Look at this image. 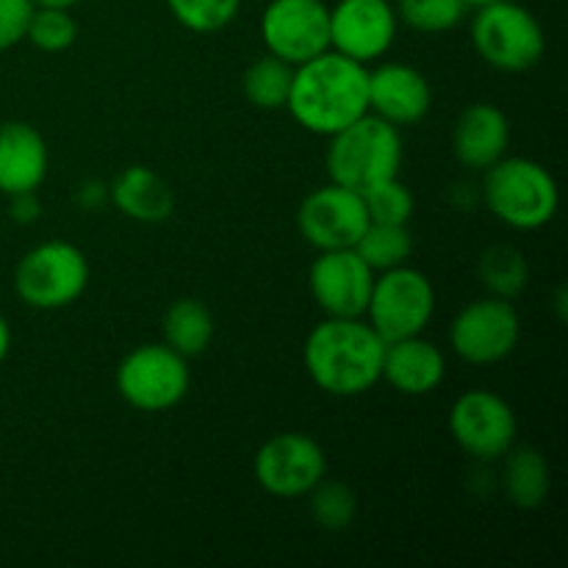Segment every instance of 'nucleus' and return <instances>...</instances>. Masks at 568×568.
<instances>
[{
    "instance_id": "423d86ee",
    "label": "nucleus",
    "mask_w": 568,
    "mask_h": 568,
    "mask_svg": "<svg viewBox=\"0 0 568 568\" xmlns=\"http://www.w3.org/2000/svg\"><path fill=\"white\" fill-rule=\"evenodd\" d=\"M89 261L81 247L64 239L28 250L14 266V292L28 308L61 311L83 297L89 286Z\"/></svg>"
},
{
    "instance_id": "b1692460",
    "label": "nucleus",
    "mask_w": 568,
    "mask_h": 568,
    "mask_svg": "<svg viewBox=\"0 0 568 568\" xmlns=\"http://www.w3.org/2000/svg\"><path fill=\"white\" fill-rule=\"evenodd\" d=\"M477 275H480L488 294L514 300L525 292L530 270H527L525 253L516 250L514 244H494V247H488L486 253L480 255Z\"/></svg>"
},
{
    "instance_id": "7c9ffc66",
    "label": "nucleus",
    "mask_w": 568,
    "mask_h": 568,
    "mask_svg": "<svg viewBox=\"0 0 568 568\" xmlns=\"http://www.w3.org/2000/svg\"><path fill=\"white\" fill-rule=\"evenodd\" d=\"M33 0H0V53L26 39Z\"/></svg>"
},
{
    "instance_id": "6ab92c4d",
    "label": "nucleus",
    "mask_w": 568,
    "mask_h": 568,
    "mask_svg": "<svg viewBox=\"0 0 568 568\" xmlns=\"http://www.w3.org/2000/svg\"><path fill=\"white\" fill-rule=\"evenodd\" d=\"M48 142L31 122L11 120L0 125V192H37L48 178Z\"/></svg>"
},
{
    "instance_id": "a878e982",
    "label": "nucleus",
    "mask_w": 568,
    "mask_h": 568,
    "mask_svg": "<svg viewBox=\"0 0 568 568\" xmlns=\"http://www.w3.org/2000/svg\"><path fill=\"white\" fill-rule=\"evenodd\" d=\"M397 20L419 33H447L464 22V0H397Z\"/></svg>"
},
{
    "instance_id": "aec40b11",
    "label": "nucleus",
    "mask_w": 568,
    "mask_h": 568,
    "mask_svg": "<svg viewBox=\"0 0 568 568\" xmlns=\"http://www.w3.org/2000/svg\"><path fill=\"white\" fill-rule=\"evenodd\" d=\"M109 200L122 216L144 225L170 220L175 211L172 186L155 170L144 164H133L122 170L109 186Z\"/></svg>"
},
{
    "instance_id": "f704fd0d",
    "label": "nucleus",
    "mask_w": 568,
    "mask_h": 568,
    "mask_svg": "<svg viewBox=\"0 0 568 568\" xmlns=\"http://www.w3.org/2000/svg\"><path fill=\"white\" fill-rule=\"evenodd\" d=\"M81 0H33V6H55V9H72Z\"/></svg>"
},
{
    "instance_id": "9b49d317",
    "label": "nucleus",
    "mask_w": 568,
    "mask_h": 568,
    "mask_svg": "<svg viewBox=\"0 0 568 568\" xmlns=\"http://www.w3.org/2000/svg\"><path fill=\"white\" fill-rule=\"evenodd\" d=\"M253 475L270 497L303 499L327 477V455L314 436L277 433L255 453Z\"/></svg>"
},
{
    "instance_id": "cd10ccee",
    "label": "nucleus",
    "mask_w": 568,
    "mask_h": 568,
    "mask_svg": "<svg viewBox=\"0 0 568 568\" xmlns=\"http://www.w3.org/2000/svg\"><path fill=\"white\" fill-rule=\"evenodd\" d=\"M308 499L311 516L327 532L347 530L358 514V499H355L353 488L338 480H327V477L308 494Z\"/></svg>"
},
{
    "instance_id": "a211bd4d",
    "label": "nucleus",
    "mask_w": 568,
    "mask_h": 568,
    "mask_svg": "<svg viewBox=\"0 0 568 568\" xmlns=\"http://www.w3.org/2000/svg\"><path fill=\"white\" fill-rule=\"evenodd\" d=\"M444 377H447V358L422 333L386 344L381 381H386L403 397H427L442 386Z\"/></svg>"
},
{
    "instance_id": "5701e85b",
    "label": "nucleus",
    "mask_w": 568,
    "mask_h": 568,
    "mask_svg": "<svg viewBox=\"0 0 568 568\" xmlns=\"http://www.w3.org/2000/svg\"><path fill=\"white\" fill-rule=\"evenodd\" d=\"M294 67L277 55L264 53L261 59L250 61L242 75V92L250 105L261 111L286 109L288 92H292Z\"/></svg>"
},
{
    "instance_id": "bb28decb",
    "label": "nucleus",
    "mask_w": 568,
    "mask_h": 568,
    "mask_svg": "<svg viewBox=\"0 0 568 568\" xmlns=\"http://www.w3.org/2000/svg\"><path fill=\"white\" fill-rule=\"evenodd\" d=\"M26 39L42 53H64L75 44L78 22L70 9H55V6H33L31 20H28Z\"/></svg>"
},
{
    "instance_id": "f3484780",
    "label": "nucleus",
    "mask_w": 568,
    "mask_h": 568,
    "mask_svg": "<svg viewBox=\"0 0 568 568\" xmlns=\"http://www.w3.org/2000/svg\"><path fill=\"white\" fill-rule=\"evenodd\" d=\"M510 148V122L499 105L471 103L458 114L453 125V153L460 166L486 172Z\"/></svg>"
},
{
    "instance_id": "dca6fc26",
    "label": "nucleus",
    "mask_w": 568,
    "mask_h": 568,
    "mask_svg": "<svg viewBox=\"0 0 568 568\" xmlns=\"http://www.w3.org/2000/svg\"><path fill=\"white\" fill-rule=\"evenodd\" d=\"M433 89L425 72L403 61H383L369 70V111L394 128H414L430 114Z\"/></svg>"
},
{
    "instance_id": "1a4fd4ad",
    "label": "nucleus",
    "mask_w": 568,
    "mask_h": 568,
    "mask_svg": "<svg viewBox=\"0 0 568 568\" xmlns=\"http://www.w3.org/2000/svg\"><path fill=\"white\" fill-rule=\"evenodd\" d=\"M519 338L521 316L514 300L494 294L466 303L449 325V347L469 366L503 364L516 353Z\"/></svg>"
},
{
    "instance_id": "2f4dec72",
    "label": "nucleus",
    "mask_w": 568,
    "mask_h": 568,
    "mask_svg": "<svg viewBox=\"0 0 568 568\" xmlns=\"http://www.w3.org/2000/svg\"><path fill=\"white\" fill-rule=\"evenodd\" d=\"M39 214H42V203H39L37 192L11 194L9 197V216L20 225H31L39 220Z\"/></svg>"
},
{
    "instance_id": "c9c22d12",
    "label": "nucleus",
    "mask_w": 568,
    "mask_h": 568,
    "mask_svg": "<svg viewBox=\"0 0 568 568\" xmlns=\"http://www.w3.org/2000/svg\"><path fill=\"white\" fill-rule=\"evenodd\" d=\"M469 9H477V6H486V3H494V0H464Z\"/></svg>"
},
{
    "instance_id": "4468645a",
    "label": "nucleus",
    "mask_w": 568,
    "mask_h": 568,
    "mask_svg": "<svg viewBox=\"0 0 568 568\" xmlns=\"http://www.w3.org/2000/svg\"><path fill=\"white\" fill-rule=\"evenodd\" d=\"M397 31L392 0H338L331 6V50L366 67L392 50Z\"/></svg>"
},
{
    "instance_id": "72a5a7b5",
    "label": "nucleus",
    "mask_w": 568,
    "mask_h": 568,
    "mask_svg": "<svg viewBox=\"0 0 568 568\" xmlns=\"http://www.w3.org/2000/svg\"><path fill=\"white\" fill-rule=\"evenodd\" d=\"M9 353H11V327L9 322H6V316L0 314V364L9 358Z\"/></svg>"
},
{
    "instance_id": "0eeeda50",
    "label": "nucleus",
    "mask_w": 568,
    "mask_h": 568,
    "mask_svg": "<svg viewBox=\"0 0 568 568\" xmlns=\"http://www.w3.org/2000/svg\"><path fill=\"white\" fill-rule=\"evenodd\" d=\"M122 403L142 414H164L178 408L192 388L189 358L170 344H139L120 361L114 375Z\"/></svg>"
},
{
    "instance_id": "6e6552de",
    "label": "nucleus",
    "mask_w": 568,
    "mask_h": 568,
    "mask_svg": "<svg viewBox=\"0 0 568 568\" xmlns=\"http://www.w3.org/2000/svg\"><path fill=\"white\" fill-rule=\"evenodd\" d=\"M436 316V286L416 266L403 264L375 272L369 305L364 320L377 331L383 342L419 336Z\"/></svg>"
},
{
    "instance_id": "393cba45",
    "label": "nucleus",
    "mask_w": 568,
    "mask_h": 568,
    "mask_svg": "<svg viewBox=\"0 0 568 568\" xmlns=\"http://www.w3.org/2000/svg\"><path fill=\"white\" fill-rule=\"evenodd\" d=\"M355 253L366 261L375 272L394 270V266L408 264L414 255V236L408 225H386V222H369L361 233Z\"/></svg>"
},
{
    "instance_id": "20e7f679",
    "label": "nucleus",
    "mask_w": 568,
    "mask_h": 568,
    "mask_svg": "<svg viewBox=\"0 0 568 568\" xmlns=\"http://www.w3.org/2000/svg\"><path fill=\"white\" fill-rule=\"evenodd\" d=\"M403 133L372 111L327 136L325 170L338 186L369 192L377 183L399 175L403 166Z\"/></svg>"
},
{
    "instance_id": "c756f323",
    "label": "nucleus",
    "mask_w": 568,
    "mask_h": 568,
    "mask_svg": "<svg viewBox=\"0 0 568 568\" xmlns=\"http://www.w3.org/2000/svg\"><path fill=\"white\" fill-rule=\"evenodd\" d=\"M364 203L369 211V222H386V225H408L416 209L414 192L399 181V175L364 192Z\"/></svg>"
},
{
    "instance_id": "39448f33",
    "label": "nucleus",
    "mask_w": 568,
    "mask_h": 568,
    "mask_svg": "<svg viewBox=\"0 0 568 568\" xmlns=\"http://www.w3.org/2000/svg\"><path fill=\"white\" fill-rule=\"evenodd\" d=\"M469 33L475 53L499 72H527L547 53L541 22L516 0L477 6Z\"/></svg>"
},
{
    "instance_id": "f03ea898",
    "label": "nucleus",
    "mask_w": 568,
    "mask_h": 568,
    "mask_svg": "<svg viewBox=\"0 0 568 568\" xmlns=\"http://www.w3.org/2000/svg\"><path fill=\"white\" fill-rule=\"evenodd\" d=\"M383 353L386 342L364 316H325L305 338L303 364L320 392L349 399L381 383Z\"/></svg>"
},
{
    "instance_id": "f257e3e1",
    "label": "nucleus",
    "mask_w": 568,
    "mask_h": 568,
    "mask_svg": "<svg viewBox=\"0 0 568 568\" xmlns=\"http://www.w3.org/2000/svg\"><path fill=\"white\" fill-rule=\"evenodd\" d=\"M303 131L333 136L369 111V67L336 50L294 67L286 103Z\"/></svg>"
},
{
    "instance_id": "c85d7f7f",
    "label": "nucleus",
    "mask_w": 568,
    "mask_h": 568,
    "mask_svg": "<svg viewBox=\"0 0 568 568\" xmlns=\"http://www.w3.org/2000/svg\"><path fill=\"white\" fill-rule=\"evenodd\" d=\"M170 14L192 33H216L242 11V0H166Z\"/></svg>"
},
{
    "instance_id": "9d476101",
    "label": "nucleus",
    "mask_w": 568,
    "mask_h": 568,
    "mask_svg": "<svg viewBox=\"0 0 568 568\" xmlns=\"http://www.w3.org/2000/svg\"><path fill=\"white\" fill-rule=\"evenodd\" d=\"M449 436L477 464H494L516 444L519 422L508 399L488 388L464 392L449 408Z\"/></svg>"
},
{
    "instance_id": "473e14b6",
    "label": "nucleus",
    "mask_w": 568,
    "mask_h": 568,
    "mask_svg": "<svg viewBox=\"0 0 568 568\" xmlns=\"http://www.w3.org/2000/svg\"><path fill=\"white\" fill-rule=\"evenodd\" d=\"M105 197H109V189L98 181H87L81 189H78V203L87 205V209H94V205L103 203Z\"/></svg>"
},
{
    "instance_id": "f8f14e48",
    "label": "nucleus",
    "mask_w": 568,
    "mask_h": 568,
    "mask_svg": "<svg viewBox=\"0 0 568 568\" xmlns=\"http://www.w3.org/2000/svg\"><path fill=\"white\" fill-rule=\"evenodd\" d=\"M266 53L297 67L331 50V6L325 0H266L261 14Z\"/></svg>"
},
{
    "instance_id": "ddd939ff",
    "label": "nucleus",
    "mask_w": 568,
    "mask_h": 568,
    "mask_svg": "<svg viewBox=\"0 0 568 568\" xmlns=\"http://www.w3.org/2000/svg\"><path fill=\"white\" fill-rule=\"evenodd\" d=\"M300 236L314 250H347L355 247L361 233L369 227L364 194L338 183H325L305 194L297 209Z\"/></svg>"
},
{
    "instance_id": "2eb2a0df",
    "label": "nucleus",
    "mask_w": 568,
    "mask_h": 568,
    "mask_svg": "<svg viewBox=\"0 0 568 568\" xmlns=\"http://www.w3.org/2000/svg\"><path fill=\"white\" fill-rule=\"evenodd\" d=\"M375 270L355 253L347 250H322L308 272L311 297L325 316L355 320L366 314L369 305Z\"/></svg>"
},
{
    "instance_id": "4be33fe9",
    "label": "nucleus",
    "mask_w": 568,
    "mask_h": 568,
    "mask_svg": "<svg viewBox=\"0 0 568 568\" xmlns=\"http://www.w3.org/2000/svg\"><path fill=\"white\" fill-rule=\"evenodd\" d=\"M161 333H164V344H170L183 358H197L211 347L216 336L214 314L200 300L181 297L164 311Z\"/></svg>"
},
{
    "instance_id": "412c9836",
    "label": "nucleus",
    "mask_w": 568,
    "mask_h": 568,
    "mask_svg": "<svg viewBox=\"0 0 568 568\" xmlns=\"http://www.w3.org/2000/svg\"><path fill=\"white\" fill-rule=\"evenodd\" d=\"M505 497L519 510H538L549 497V464L541 449L510 447L503 455Z\"/></svg>"
},
{
    "instance_id": "7ed1b4c3",
    "label": "nucleus",
    "mask_w": 568,
    "mask_h": 568,
    "mask_svg": "<svg viewBox=\"0 0 568 568\" xmlns=\"http://www.w3.org/2000/svg\"><path fill=\"white\" fill-rule=\"evenodd\" d=\"M480 197L494 220L510 231H541L555 220L560 189L552 172L536 159L503 155L483 172Z\"/></svg>"
}]
</instances>
